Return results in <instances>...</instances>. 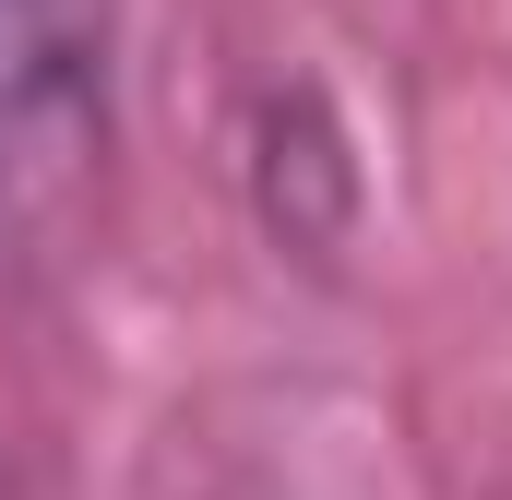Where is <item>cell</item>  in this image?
I'll list each match as a JSON object with an SVG mask.
<instances>
[{
  "label": "cell",
  "instance_id": "6da1fadb",
  "mask_svg": "<svg viewBox=\"0 0 512 500\" xmlns=\"http://www.w3.org/2000/svg\"><path fill=\"white\" fill-rule=\"evenodd\" d=\"M120 155V0H0V274L96 227Z\"/></svg>",
  "mask_w": 512,
  "mask_h": 500
}]
</instances>
